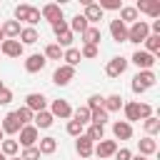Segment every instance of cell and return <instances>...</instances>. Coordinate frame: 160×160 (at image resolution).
Returning a JSON list of instances; mask_svg holds the SVG:
<instances>
[{"label": "cell", "instance_id": "obj_47", "mask_svg": "<svg viewBox=\"0 0 160 160\" xmlns=\"http://www.w3.org/2000/svg\"><path fill=\"white\" fill-rule=\"evenodd\" d=\"M10 100H12V90L10 88H2L0 90V105H10Z\"/></svg>", "mask_w": 160, "mask_h": 160}, {"label": "cell", "instance_id": "obj_7", "mask_svg": "<svg viewBox=\"0 0 160 160\" xmlns=\"http://www.w3.org/2000/svg\"><path fill=\"white\" fill-rule=\"evenodd\" d=\"M128 62H135L138 70H152V65H155V55H150V52H145V50H135L132 58H130Z\"/></svg>", "mask_w": 160, "mask_h": 160}, {"label": "cell", "instance_id": "obj_12", "mask_svg": "<svg viewBox=\"0 0 160 160\" xmlns=\"http://www.w3.org/2000/svg\"><path fill=\"white\" fill-rule=\"evenodd\" d=\"M40 18H42V20H48V22L52 25L55 20H62V8H60L58 2H48V5H42Z\"/></svg>", "mask_w": 160, "mask_h": 160}, {"label": "cell", "instance_id": "obj_8", "mask_svg": "<svg viewBox=\"0 0 160 160\" xmlns=\"http://www.w3.org/2000/svg\"><path fill=\"white\" fill-rule=\"evenodd\" d=\"M82 5H85V12H82V18L88 20V25H95V22H100L102 20V10L98 8V2H92V0H82Z\"/></svg>", "mask_w": 160, "mask_h": 160}, {"label": "cell", "instance_id": "obj_26", "mask_svg": "<svg viewBox=\"0 0 160 160\" xmlns=\"http://www.w3.org/2000/svg\"><path fill=\"white\" fill-rule=\"evenodd\" d=\"M82 45H100V28L98 25H90L85 32H82Z\"/></svg>", "mask_w": 160, "mask_h": 160}, {"label": "cell", "instance_id": "obj_9", "mask_svg": "<svg viewBox=\"0 0 160 160\" xmlns=\"http://www.w3.org/2000/svg\"><path fill=\"white\" fill-rule=\"evenodd\" d=\"M125 70H128V60H125L122 55H118V58L108 60V65H105V72H108V78H120Z\"/></svg>", "mask_w": 160, "mask_h": 160}, {"label": "cell", "instance_id": "obj_10", "mask_svg": "<svg viewBox=\"0 0 160 160\" xmlns=\"http://www.w3.org/2000/svg\"><path fill=\"white\" fill-rule=\"evenodd\" d=\"M72 78H75V68H70V65H58V68H55V72H52V82H55V85H60V88H62V85H68Z\"/></svg>", "mask_w": 160, "mask_h": 160}, {"label": "cell", "instance_id": "obj_3", "mask_svg": "<svg viewBox=\"0 0 160 160\" xmlns=\"http://www.w3.org/2000/svg\"><path fill=\"white\" fill-rule=\"evenodd\" d=\"M148 35H150V25H148L145 20H138V22H132V25L128 28V42L140 45V42H145Z\"/></svg>", "mask_w": 160, "mask_h": 160}, {"label": "cell", "instance_id": "obj_35", "mask_svg": "<svg viewBox=\"0 0 160 160\" xmlns=\"http://www.w3.org/2000/svg\"><path fill=\"white\" fill-rule=\"evenodd\" d=\"M108 118H110V115H108L102 108H98V110H90V125H102V128H105Z\"/></svg>", "mask_w": 160, "mask_h": 160}, {"label": "cell", "instance_id": "obj_49", "mask_svg": "<svg viewBox=\"0 0 160 160\" xmlns=\"http://www.w3.org/2000/svg\"><path fill=\"white\" fill-rule=\"evenodd\" d=\"M2 140H5V132H2V130H0V142H2Z\"/></svg>", "mask_w": 160, "mask_h": 160}, {"label": "cell", "instance_id": "obj_46", "mask_svg": "<svg viewBox=\"0 0 160 160\" xmlns=\"http://www.w3.org/2000/svg\"><path fill=\"white\" fill-rule=\"evenodd\" d=\"M112 158H115V160H130V158H132V152H130L128 148H118Z\"/></svg>", "mask_w": 160, "mask_h": 160}, {"label": "cell", "instance_id": "obj_14", "mask_svg": "<svg viewBox=\"0 0 160 160\" xmlns=\"http://www.w3.org/2000/svg\"><path fill=\"white\" fill-rule=\"evenodd\" d=\"M115 150H118V142H115V140H100V142L92 148V155H98V158L102 160V158H112Z\"/></svg>", "mask_w": 160, "mask_h": 160}, {"label": "cell", "instance_id": "obj_52", "mask_svg": "<svg viewBox=\"0 0 160 160\" xmlns=\"http://www.w3.org/2000/svg\"><path fill=\"white\" fill-rule=\"evenodd\" d=\"M0 160H8V158H5V155H2V152H0Z\"/></svg>", "mask_w": 160, "mask_h": 160}, {"label": "cell", "instance_id": "obj_45", "mask_svg": "<svg viewBox=\"0 0 160 160\" xmlns=\"http://www.w3.org/2000/svg\"><path fill=\"white\" fill-rule=\"evenodd\" d=\"M52 32H55V35L68 32V20H65V18H62V20H55V22H52Z\"/></svg>", "mask_w": 160, "mask_h": 160}, {"label": "cell", "instance_id": "obj_31", "mask_svg": "<svg viewBox=\"0 0 160 160\" xmlns=\"http://www.w3.org/2000/svg\"><path fill=\"white\" fill-rule=\"evenodd\" d=\"M18 150H20L18 140H2V142H0V152H2L5 158H15Z\"/></svg>", "mask_w": 160, "mask_h": 160}, {"label": "cell", "instance_id": "obj_21", "mask_svg": "<svg viewBox=\"0 0 160 160\" xmlns=\"http://www.w3.org/2000/svg\"><path fill=\"white\" fill-rule=\"evenodd\" d=\"M138 150H140V155H155L158 152V142H155V138H150V135H145V138H140L138 140Z\"/></svg>", "mask_w": 160, "mask_h": 160}, {"label": "cell", "instance_id": "obj_22", "mask_svg": "<svg viewBox=\"0 0 160 160\" xmlns=\"http://www.w3.org/2000/svg\"><path fill=\"white\" fill-rule=\"evenodd\" d=\"M118 20H120V22H125V25L130 28L132 22H138V20H140V15H138V10H135L132 5H122V8H120V18H118Z\"/></svg>", "mask_w": 160, "mask_h": 160}, {"label": "cell", "instance_id": "obj_51", "mask_svg": "<svg viewBox=\"0 0 160 160\" xmlns=\"http://www.w3.org/2000/svg\"><path fill=\"white\" fill-rule=\"evenodd\" d=\"M2 40H5V35H2V30H0V42H2Z\"/></svg>", "mask_w": 160, "mask_h": 160}, {"label": "cell", "instance_id": "obj_23", "mask_svg": "<svg viewBox=\"0 0 160 160\" xmlns=\"http://www.w3.org/2000/svg\"><path fill=\"white\" fill-rule=\"evenodd\" d=\"M18 38H20V45L25 48V45H35V42L40 40V32H38L35 28H22Z\"/></svg>", "mask_w": 160, "mask_h": 160}, {"label": "cell", "instance_id": "obj_39", "mask_svg": "<svg viewBox=\"0 0 160 160\" xmlns=\"http://www.w3.org/2000/svg\"><path fill=\"white\" fill-rule=\"evenodd\" d=\"M60 50H68V48H72V32L68 30V32H62V35H58V42H55Z\"/></svg>", "mask_w": 160, "mask_h": 160}, {"label": "cell", "instance_id": "obj_34", "mask_svg": "<svg viewBox=\"0 0 160 160\" xmlns=\"http://www.w3.org/2000/svg\"><path fill=\"white\" fill-rule=\"evenodd\" d=\"M72 120H78L82 128H85V125H90V110H88L85 105H80L78 110H72Z\"/></svg>", "mask_w": 160, "mask_h": 160}, {"label": "cell", "instance_id": "obj_44", "mask_svg": "<svg viewBox=\"0 0 160 160\" xmlns=\"http://www.w3.org/2000/svg\"><path fill=\"white\" fill-rule=\"evenodd\" d=\"M85 108H88V110H98V108H102V95H90Z\"/></svg>", "mask_w": 160, "mask_h": 160}, {"label": "cell", "instance_id": "obj_37", "mask_svg": "<svg viewBox=\"0 0 160 160\" xmlns=\"http://www.w3.org/2000/svg\"><path fill=\"white\" fill-rule=\"evenodd\" d=\"M45 60H62V50L55 45V42H50V45H45Z\"/></svg>", "mask_w": 160, "mask_h": 160}, {"label": "cell", "instance_id": "obj_48", "mask_svg": "<svg viewBox=\"0 0 160 160\" xmlns=\"http://www.w3.org/2000/svg\"><path fill=\"white\" fill-rule=\"evenodd\" d=\"M130 160H148V158H145V155H132Z\"/></svg>", "mask_w": 160, "mask_h": 160}, {"label": "cell", "instance_id": "obj_5", "mask_svg": "<svg viewBox=\"0 0 160 160\" xmlns=\"http://www.w3.org/2000/svg\"><path fill=\"white\" fill-rule=\"evenodd\" d=\"M18 135H20L18 145H22V148H32V145L38 142V138H40V130H38L35 125H22Z\"/></svg>", "mask_w": 160, "mask_h": 160}, {"label": "cell", "instance_id": "obj_30", "mask_svg": "<svg viewBox=\"0 0 160 160\" xmlns=\"http://www.w3.org/2000/svg\"><path fill=\"white\" fill-rule=\"evenodd\" d=\"M62 60H65L62 65H70V68H75V65H78L82 58H80V50H78V48H68V50H62Z\"/></svg>", "mask_w": 160, "mask_h": 160}, {"label": "cell", "instance_id": "obj_13", "mask_svg": "<svg viewBox=\"0 0 160 160\" xmlns=\"http://www.w3.org/2000/svg\"><path fill=\"white\" fill-rule=\"evenodd\" d=\"M25 108H30L32 112H42V110L48 108V98H45L42 92H30V95L25 98Z\"/></svg>", "mask_w": 160, "mask_h": 160}, {"label": "cell", "instance_id": "obj_29", "mask_svg": "<svg viewBox=\"0 0 160 160\" xmlns=\"http://www.w3.org/2000/svg\"><path fill=\"white\" fill-rule=\"evenodd\" d=\"M88 28H90V25H88V20H85L82 15H75V18L68 22V30H70V32H80V35H82Z\"/></svg>", "mask_w": 160, "mask_h": 160}, {"label": "cell", "instance_id": "obj_27", "mask_svg": "<svg viewBox=\"0 0 160 160\" xmlns=\"http://www.w3.org/2000/svg\"><path fill=\"white\" fill-rule=\"evenodd\" d=\"M38 150H40V155H52V152L58 150V140H55L52 135H48V138H40V142H38Z\"/></svg>", "mask_w": 160, "mask_h": 160}, {"label": "cell", "instance_id": "obj_2", "mask_svg": "<svg viewBox=\"0 0 160 160\" xmlns=\"http://www.w3.org/2000/svg\"><path fill=\"white\" fill-rule=\"evenodd\" d=\"M158 82V75L152 72V70H138V75L132 78V82H130V88H132V92L135 95H142L148 88H152Z\"/></svg>", "mask_w": 160, "mask_h": 160}, {"label": "cell", "instance_id": "obj_25", "mask_svg": "<svg viewBox=\"0 0 160 160\" xmlns=\"http://www.w3.org/2000/svg\"><path fill=\"white\" fill-rule=\"evenodd\" d=\"M52 122H55V118H52L48 110H42V112H35V118H32V125H35L38 130H48Z\"/></svg>", "mask_w": 160, "mask_h": 160}, {"label": "cell", "instance_id": "obj_53", "mask_svg": "<svg viewBox=\"0 0 160 160\" xmlns=\"http://www.w3.org/2000/svg\"><path fill=\"white\" fill-rule=\"evenodd\" d=\"M2 88H5V82H2V80H0V90H2Z\"/></svg>", "mask_w": 160, "mask_h": 160}, {"label": "cell", "instance_id": "obj_20", "mask_svg": "<svg viewBox=\"0 0 160 160\" xmlns=\"http://www.w3.org/2000/svg\"><path fill=\"white\" fill-rule=\"evenodd\" d=\"M0 30H2V35H5V40H18V35H20V22L18 20H5L2 25H0Z\"/></svg>", "mask_w": 160, "mask_h": 160}, {"label": "cell", "instance_id": "obj_11", "mask_svg": "<svg viewBox=\"0 0 160 160\" xmlns=\"http://www.w3.org/2000/svg\"><path fill=\"white\" fill-rule=\"evenodd\" d=\"M20 128H22V122L18 120L15 110H12V112H8V115L2 118V122H0V130H2L5 135H18V132H20Z\"/></svg>", "mask_w": 160, "mask_h": 160}, {"label": "cell", "instance_id": "obj_40", "mask_svg": "<svg viewBox=\"0 0 160 160\" xmlns=\"http://www.w3.org/2000/svg\"><path fill=\"white\" fill-rule=\"evenodd\" d=\"M30 10H32V5H18V8H15V20H18V22H20V20H25V22H28Z\"/></svg>", "mask_w": 160, "mask_h": 160}, {"label": "cell", "instance_id": "obj_6", "mask_svg": "<svg viewBox=\"0 0 160 160\" xmlns=\"http://www.w3.org/2000/svg\"><path fill=\"white\" fill-rule=\"evenodd\" d=\"M52 118H60V120H70L72 118V108H70V102L68 100H52V105H50V110H48Z\"/></svg>", "mask_w": 160, "mask_h": 160}, {"label": "cell", "instance_id": "obj_19", "mask_svg": "<svg viewBox=\"0 0 160 160\" xmlns=\"http://www.w3.org/2000/svg\"><path fill=\"white\" fill-rule=\"evenodd\" d=\"M92 148H95V142H92L85 132L75 140V150H78V155H80V158H90V155H92Z\"/></svg>", "mask_w": 160, "mask_h": 160}, {"label": "cell", "instance_id": "obj_32", "mask_svg": "<svg viewBox=\"0 0 160 160\" xmlns=\"http://www.w3.org/2000/svg\"><path fill=\"white\" fill-rule=\"evenodd\" d=\"M85 135H88L92 142H100V140H105V128H102V125H88Z\"/></svg>", "mask_w": 160, "mask_h": 160}, {"label": "cell", "instance_id": "obj_4", "mask_svg": "<svg viewBox=\"0 0 160 160\" xmlns=\"http://www.w3.org/2000/svg\"><path fill=\"white\" fill-rule=\"evenodd\" d=\"M132 8L138 10V15H140V12H145V15H148V18H152V20H158V18H160V0H138Z\"/></svg>", "mask_w": 160, "mask_h": 160}, {"label": "cell", "instance_id": "obj_50", "mask_svg": "<svg viewBox=\"0 0 160 160\" xmlns=\"http://www.w3.org/2000/svg\"><path fill=\"white\" fill-rule=\"evenodd\" d=\"M8 160H22V158H18V155H15V158H8Z\"/></svg>", "mask_w": 160, "mask_h": 160}, {"label": "cell", "instance_id": "obj_38", "mask_svg": "<svg viewBox=\"0 0 160 160\" xmlns=\"http://www.w3.org/2000/svg\"><path fill=\"white\" fill-rule=\"evenodd\" d=\"M65 130H68V135H72V138H80V135L85 132V128H82V125H80L78 120H68Z\"/></svg>", "mask_w": 160, "mask_h": 160}, {"label": "cell", "instance_id": "obj_1", "mask_svg": "<svg viewBox=\"0 0 160 160\" xmlns=\"http://www.w3.org/2000/svg\"><path fill=\"white\" fill-rule=\"evenodd\" d=\"M122 112H125V122L132 125L135 120H145V118H150V115H152V105L132 100V102H122Z\"/></svg>", "mask_w": 160, "mask_h": 160}, {"label": "cell", "instance_id": "obj_33", "mask_svg": "<svg viewBox=\"0 0 160 160\" xmlns=\"http://www.w3.org/2000/svg\"><path fill=\"white\" fill-rule=\"evenodd\" d=\"M145 52H150V55L160 52V35H148L145 38Z\"/></svg>", "mask_w": 160, "mask_h": 160}, {"label": "cell", "instance_id": "obj_36", "mask_svg": "<svg viewBox=\"0 0 160 160\" xmlns=\"http://www.w3.org/2000/svg\"><path fill=\"white\" fill-rule=\"evenodd\" d=\"M15 115H18V120H20L22 125H32V118H35V112H32L30 108H25V105H22V108H18V110H15Z\"/></svg>", "mask_w": 160, "mask_h": 160}, {"label": "cell", "instance_id": "obj_28", "mask_svg": "<svg viewBox=\"0 0 160 160\" xmlns=\"http://www.w3.org/2000/svg\"><path fill=\"white\" fill-rule=\"evenodd\" d=\"M142 128H145V135H150V138H155V135L160 132V118H155V115H150V118H145V120H142Z\"/></svg>", "mask_w": 160, "mask_h": 160}, {"label": "cell", "instance_id": "obj_16", "mask_svg": "<svg viewBox=\"0 0 160 160\" xmlns=\"http://www.w3.org/2000/svg\"><path fill=\"white\" fill-rule=\"evenodd\" d=\"M22 50H25V48L20 45V40H2V42H0V52L8 55V58H20Z\"/></svg>", "mask_w": 160, "mask_h": 160}, {"label": "cell", "instance_id": "obj_41", "mask_svg": "<svg viewBox=\"0 0 160 160\" xmlns=\"http://www.w3.org/2000/svg\"><path fill=\"white\" fill-rule=\"evenodd\" d=\"M98 8H100L102 12H105V10H120V8H122V2H120V0H100V2H98Z\"/></svg>", "mask_w": 160, "mask_h": 160}, {"label": "cell", "instance_id": "obj_42", "mask_svg": "<svg viewBox=\"0 0 160 160\" xmlns=\"http://www.w3.org/2000/svg\"><path fill=\"white\" fill-rule=\"evenodd\" d=\"M98 52H100V50H98L95 45H82V48H80V58H88V60L98 58Z\"/></svg>", "mask_w": 160, "mask_h": 160}, {"label": "cell", "instance_id": "obj_18", "mask_svg": "<svg viewBox=\"0 0 160 160\" xmlns=\"http://www.w3.org/2000/svg\"><path fill=\"white\" fill-rule=\"evenodd\" d=\"M45 55H40V52H32V55H28L25 58V70L28 72H40L42 68H45Z\"/></svg>", "mask_w": 160, "mask_h": 160}, {"label": "cell", "instance_id": "obj_24", "mask_svg": "<svg viewBox=\"0 0 160 160\" xmlns=\"http://www.w3.org/2000/svg\"><path fill=\"white\" fill-rule=\"evenodd\" d=\"M122 108V98L115 92V95H108V98H102V110L110 115V112H118Z\"/></svg>", "mask_w": 160, "mask_h": 160}, {"label": "cell", "instance_id": "obj_17", "mask_svg": "<svg viewBox=\"0 0 160 160\" xmlns=\"http://www.w3.org/2000/svg\"><path fill=\"white\" fill-rule=\"evenodd\" d=\"M110 35L115 42H128V25L120 20H110Z\"/></svg>", "mask_w": 160, "mask_h": 160}, {"label": "cell", "instance_id": "obj_43", "mask_svg": "<svg viewBox=\"0 0 160 160\" xmlns=\"http://www.w3.org/2000/svg\"><path fill=\"white\" fill-rule=\"evenodd\" d=\"M20 158H22V160H40V150H38V145H32V148H25Z\"/></svg>", "mask_w": 160, "mask_h": 160}, {"label": "cell", "instance_id": "obj_15", "mask_svg": "<svg viewBox=\"0 0 160 160\" xmlns=\"http://www.w3.org/2000/svg\"><path fill=\"white\" fill-rule=\"evenodd\" d=\"M112 135H115V142L118 140H130L132 138V125L125 122V120H115L112 122Z\"/></svg>", "mask_w": 160, "mask_h": 160}]
</instances>
